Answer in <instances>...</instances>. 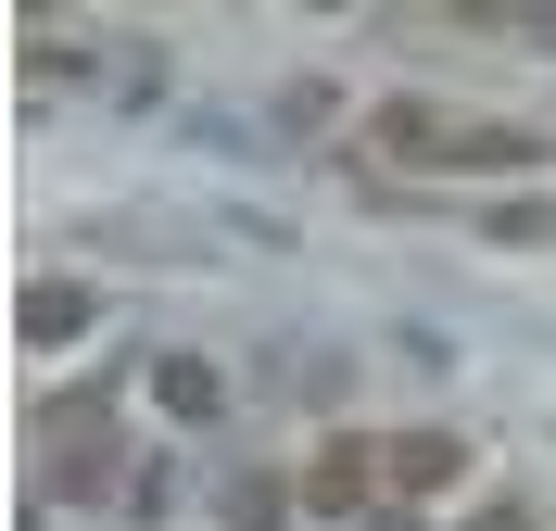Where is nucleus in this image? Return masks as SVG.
I'll list each match as a JSON object with an SVG mask.
<instances>
[{
	"label": "nucleus",
	"instance_id": "f257e3e1",
	"mask_svg": "<svg viewBox=\"0 0 556 531\" xmlns=\"http://www.w3.org/2000/svg\"><path fill=\"white\" fill-rule=\"evenodd\" d=\"M367 152L380 165H405V177H455V165H544V140L531 127H455V114H430V102H380L367 114Z\"/></svg>",
	"mask_w": 556,
	"mask_h": 531
},
{
	"label": "nucleus",
	"instance_id": "f03ea898",
	"mask_svg": "<svg viewBox=\"0 0 556 531\" xmlns=\"http://www.w3.org/2000/svg\"><path fill=\"white\" fill-rule=\"evenodd\" d=\"M114 468H127V430H114V405H102V392L51 405V456H38V494H51V506L114 494Z\"/></svg>",
	"mask_w": 556,
	"mask_h": 531
},
{
	"label": "nucleus",
	"instance_id": "7ed1b4c3",
	"mask_svg": "<svg viewBox=\"0 0 556 531\" xmlns=\"http://www.w3.org/2000/svg\"><path fill=\"white\" fill-rule=\"evenodd\" d=\"M304 506L316 519H380V443H367V430H329V443H316V468H304Z\"/></svg>",
	"mask_w": 556,
	"mask_h": 531
},
{
	"label": "nucleus",
	"instance_id": "20e7f679",
	"mask_svg": "<svg viewBox=\"0 0 556 531\" xmlns=\"http://www.w3.org/2000/svg\"><path fill=\"white\" fill-rule=\"evenodd\" d=\"M455 468H468V443H455V430H392V443H380V519H405V506H430V494H443V481H455Z\"/></svg>",
	"mask_w": 556,
	"mask_h": 531
},
{
	"label": "nucleus",
	"instance_id": "39448f33",
	"mask_svg": "<svg viewBox=\"0 0 556 531\" xmlns=\"http://www.w3.org/2000/svg\"><path fill=\"white\" fill-rule=\"evenodd\" d=\"M89 317H102V304H89L76 279H26V291H13V329H26V342H76Z\"/></svg>",
	"mask_w": 556,
	"mask_h": 531
},
{
	"label": "nucleus",
	"instance_id": "423d86ee",
	"mask_svg": "<svg viewBox=\"0 0 556 531\" xmlns=\"http://www.w3.org/2000/svg\"><path fill=\"white\" fill-rule=\"evenodd\" d=\"M152 405H165V418H215V405H228V380H215L203 354H165V367H152Z\"/></svg>",
	"mask_w": 556,
	"mask_h": 531
},
{
	"label": "nucleus",
	"instance_id": "0eeeda50",
	"mask_svg": "<svg viewBox=\"0 0 556 531\" xmlns=\"http://www.w3.org/2000/svg\"><path fill=\"white\" fill-rule=\"evenodd\" d=\"M278 506H291L278 481H228V519H241V531H278Z\"/></svg>",
	"mask_w": 556,
	"mask_h": 531
},
{
	"label": "nucleus",
	"instance_id": "6e6552de",
	"mask_svg": "<svg viewBox=\"0 0 556 531\" xmlns=\"http://www.w3.org/2000/svg\"><path fill=\"white\" fill-rule=\"evenodd\" d=\"M468 531H531V506L506 494V506H481V519H468Z\"/></svg>",
	"mask_w": 556,
	"mask_h": 531
},
{
	"label": "nucleus",
	"instance_id": "1a4fd4ad",
	"mask_svg": "<svg viewBox=\"0 0 556 531\" xmlns=\"http://www.w3.org/2000/svg\"><path fill=\"white\" fill-rule=\"evenodd\" d=\"M531 26H544V38H556V0H531Z\"/></svg>",
	"mask_w": 556,
	"mask_h": 531
}]
</instances>
